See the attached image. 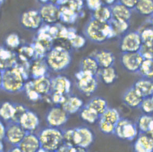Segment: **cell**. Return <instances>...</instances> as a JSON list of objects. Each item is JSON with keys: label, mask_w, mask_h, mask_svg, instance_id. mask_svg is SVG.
<instances>
[{"label": "cell", "mask_w": 153, "mask_h": 152, "mask_svg": "<svg viewBox=\"0 0 153 152\" xmlns=\"http://www.w3.org/2000/svg\"><path fill=\"white\" fill-rule=\"evenodd\" d=\"M6 133V125L2 120H0V142H2L4 139Z\"/></svg>", "instance_id": "816d5d0a"}, {"label": "cell", "mask_w": 153, "mask_h": 152, "mask_svg": "<svg viewBox=\"0 0 153 152\" xmlns=\"http://www.w3.org/2000/svg\"><path fill=\"white\" fill-rule=\"evenodd\" d=\"M134 10L143 16H151L153 15V0H138Z\"/></svg>", "instance_id": "e575fe53"}, {"label": "cell", "mask_w": 153, "mask_h": 152, "mask_svg": "<svg viewBox=\"0 0 153 152\" xmlns=\"http://www.w3.org/2000/svg\"><path fill=\"white\" fill-rule=\"evenodd\" d=\"M86 105L94 110L100 116L108 108L106 100L99 96L92 98Z\"/></svg>", "instance_id": "836d02e7"}, {"label": "cell", "mask_w": 153, "mask_h": 152, "mask_svg": "<svg viewBox=\"0 0 153 152\" xmlns=\"http://www.w3.org/2000/svg\"><path fill=\"white\" fill-rule=\"evenodd\" d=\"M112 11V18L129 22L131 19L132 10L117 2L110 7Z\"/></svg>", "instance_id": "d4e9b609"}, {"label": "cell", "mask_w": 153, "mask_h": 152, "mask_svg": "<svg viewBox=\"0 0 153 152\" xmlns=\"http://www.w3.org/2000/svg\"><path fill=\"white\" fill-rule=\"evenodd\" d=\"M72 147L67 144H64L58 148L57 152H72Z\"/></svg>", "instance_id": "f5cc1de1"}, {"label": "cell", "mask_w": 153, "mask_h": 152, "mask_svg": "<svg viewBox=\"0 0 153 152\" xmlns=\"http://www.w3.org/2000/svg\"><path fill=\"white\" fill-rule=\"evenodd\" d=\"M50 95L51 96V101L52 103L55 104V106H62L68 96L56 92H52Z\"/></svg>", "instance_id": "7dc6e473"}, {"label": "cell", "mask_w": 153, "mask_h": 152, "mask_svg": "<svg viewBox=\"0 0 153 152\" xmlns=\"http://www.w3.org/2000/svg\"><path fill=\"white\" fill-rule=\"evenodd\" d=\"M84 106V102L81 98L76 95L70 94L67 96L64 103L61 106L70 115L79 112Z\"/></svg>", "instance_id": "d6986e66"}, {"label": "cell", "mask_w": 153, "mask_h": 152, "mask_svg": "<svg viewBox=\"0 0 153 152\" xmlns=\"http://www.w3.org/2000/svg\"><path fill=\"white\" fill-rule=\"evenodd\" d=\"M121 64L123 68L129 73H137L143 60L139 52L121 53Z\"/></svg>", "instance_id": "4fadbf2b"}, {"label": "cell", "mask_w": 153, "mask_h": 152, "mask_svg": "<svg viewBox=\"0 0 153 152\" xmlns=\"http://www.w3.org/2000/svg\"><path fill=\"white\" fill-rule=\"evenodd\" d=\"M70 46L75 49H80L83 48L86 43L85 37L79 34H76L74 38L68 41Z\"/></svg>", "instance_id": "b9f144b4"}, {"label": "cell", "mask_w": 153, "mask_h": 152, "mask_svg": "<svg viewBox=\"0 0 153 152\" xmlns=\"http://www.w3.org/2000/svg\"><path fill=\"white\" fill-rule=\"evenodd\" d=\"M37 1L41 4H44L51 2V0H37Z\"/></svg>", "instance_id": "680465c9"}, {"label": "cell", "mask_w": 153, "mask_h": 152, "mask_svg": "<svg viewBox=\"0 0 153 152\" xmlns=\"http://www.w3.org/2000/svg\"><path fill=\"white\" fill-rule=\"evenodd\" d=\"M0 152H3V146L2 142H0Z\"/></svg>", "instance_id": "be15d7a7"}, {"label": "cell", "mask_w": 153, "mask_h": 152, "mask_svg": "<svg viewBox=\"0 0 153 152\" xmlns=\"http://www.w3.org/2000/svg\"><path fill=\"white\" fill-rule=\"evenodd\" d=\"M80 118L88 124H93L98 122L100 116L90 107L85 105L79 111Z\"/></svg>", "instance_id": "d6a6232c"}, {"label": "cell", "mask_w": 153, "mask_h": 152, "mask_svg": "<svg viewBox=\"0 0 153 152\" xmlns=\"http://www.w3.org/2000/svg\"><path fill=\"white\" fill-rule=\"evenodd\" d=\"M138 134L137 124L128 119L121 118L115 126L113 134L121 140L133 141L137 138Z\"/></svg>", "instance_id": "52a82bcc"}, {"label": "cell", "mask_w": 153, "mask_h": 152, "mask_svg": "<svg viewBox=\"0 0 153 152\" xmlns=\"http://www.w3.org/2000/svg\"><path fill=\"white\" fill-rule=\"evenodd\" d=\"M100 68L96 59L92 55L83 58L80 63V71L98 76Z\"/></svg>", "instance_id": "484cf974"}, {"label": "cell", "mask_w": 153, "mask_h": 152, "mask_svg": "<svg viewBox=\"0 0 153 152\" xmlns=\"http://www.w3.org/2000/svg\"><path fill=\"white\" fill-rule=\"evenodd\" d=\"M69 116L70 114L62 106H55L47 112L45 117L46 122L48 126L61 128L68 122Z\"/></svg>", "instance_id": "9c48e42d"}, {"label": "cell", "mask_w": 153, "mask_h": 152, "mask_svg": "<svg viewBox=\"0 0 153 152\" xmlns=\"http://www.w3.org/2000/svg\"><path fill=\"white\" fill-rule=\"evenodd\" d=\"M101 81L106 85L113 84L118 79V73L114 66L100 68L98 75Z\"/></svg>", "instance_id": "f1b7e54d"}, {"label": "cell", "mask_w": 153, "mask_h": 152, "mask_svg": "<svg viewBox=\"0 0 153 152\" xmlns=\"http://www.w3.org/2000/svg\"><path fill=\"white\" fill-rule=\"evenodd\" d=\"M94 140V134L86 126L70 128L64 131V143L71 146H79L88 149Z\"/></svg>", "instance_id": "7a4b0ae2"}, {"label": "cell", "mask_w": 153, "mask_h": 152, "mask_svg": "<svg viewBox=\"0 0 153 152\" xmlns=\"http://www.w3.org/2000/svg\"><path fill=\"white\" fill-rule=\"evenodd\" d=\"M65 4L73 9L80 15V14L82 12L85 3L84 0H68Z\"/></svg>", "instance_id": "bcb514c9"}, {"label": "cell", "mask_w": 153, "mask_h": 152, "mask_svg": "<svg viewBox=\"0 0 153 152\" xmlns=\"http://www.w3.org/2000/svg\"><path fill=\"white\" fill-rule=\"evenodd\" d=\"M109 23L114 32L116 37L123 36L125 33L128 31L130 27L129 22L127 21L112 18Z\"/></svg>", "instance_id": "d590c367"}, {"label": "cell", "mask_w": 153, "mask_h": 152, "mask_svg": "<svg viewBox=\"0 0 153 152\" xmlns=\"http://www.w3.org/2000/svg\"><path fill=\"white\" fill-rule=\"evenodd\" d=\"M142 44L153 43V27L144 28L141 31H139Z\"/></svg>", "instance_id": "7bdbcfd3"}, {"label": "cell", "mask_w": 153, "mask_h": 152, "mask_svg": "<svg viewBox=\"0 0 153 152\" xmlns=\"http://www.w3.org/2000/svg\"><path fill=\"white\" fill-rule=\"evenodd\" d=\"M33 87L42 97L50 95L52 92L51 79L49 76L32 79Z\"/></svg>", "instance_id": "44dd1931"}, {"label": "cell", "mask_w": 153, "mask_h": 152, "mask_svg": "<svg viewBox=\"0 0 153 152\" xmlns=\"http://www.w3.org/2000/svg\"><path fill=\"white\" fill-rule=\"evenodd\" d=\"M139 52L143 59L153 60V43L142 44Z\"/></svg>", "instance_id": "60d3db41"}, {"label": "cell", "mask_w": 153, "mask_h": 152, "mask_svg": "<svg viewBox=\"0 0 153 152\" xmlns=\"http://www.w3.org/2000/svg\"><path fill=\"white\" fill-rule=\"evenodd\" d=\"M74 76L76 87L83 95L91 96L97 91L98 87L97 76L80 70L75 74Z\"/></svg>", "instance_id": "8992f818"}, {"label": "cell", "mask_w": 153, "mask_h": 152, "mask_svg": "<svg viewBox=\"0 0 153 152\" xmlns=\"http://www.w3.org/2000/svg\"><path fill=\"white\" fill-rule=\"evenodd\" d=\"M98 127L101 132L107 135L113 134L114 132L115 125H113L107 122L104 120L99 119L98 121Z\"/></svg>", "instance_id": "ee69618b"}, {"label": "cell", "mask_w": 153, "mask_h": 152, "mask_svg": "<svg viewBox=\"0 0 153 152\" xmlns=\"http://www.w3.org/2000/svg\"><path fill=\"white\" fill-rule=\"evenodd\" d=\"M38 136L41 148L49 151H57L64 144V131L60 128H43Z\"/></svg>", "instance_id": "277c9868"}, {"label": "cell", "mask_w": 153, "mask_h": 152, "mask_svg": "<svg viewBox=\"0 0 153 152\" xmlns=\"http://www.w3.org/2000/svg\"><path fill=\"white\" fill-rule=\"evenodd\" d=\"M139 108L144 114H150L153 113V98L152 96L143 98Z\"/></svg>", "instance_id": "f6af8a7d"}, {"label": "cell", "mask_w": 153, "mask_h": 152, "mask_svg": "<svg viewBox=\"0 0 153 152\" xmlns=\"http://www.w3.org/2000/svg\"><path fill=\"white\" fill-rule=\"evenodd\" d=\"M27 80L14 66L10 69L2 71V89L6 92L16 94L23 91Z\"/></svg>", "instance_id": "5b68a950"}, {"label": "cell", "mask_w": 153, "mask_h": 152, "mask_svg": "<svg viewBox=\"0 0 153 152\" xmlns=\"http://www.w3.org/2000/svg\"><path fill=\"white\" fill-rule=\"evenodd\" d=\"M98 63L100 68H107L114 65V55L111 51L107 49L98 51L92 55Z\"/></svg>", "instance_id": "603a6c76"}, {"label": "cell", "mask_w": 153, "mask_h": 152, "mask_svg": "<svg viewBox=\"0 0 153 152\" xmlns=\"http://www.w3.org/2000/svg\"><path fill=\"white\" fill-rule=\"evenodd\" d=\"M132 87L143 98L153 96V80L141 78L135 82Z\"/></svg>", "instance_id": "ffe728a7"}, {"label": "cell", "mask_w": 153, "mask_h": 152, "mask_svg": "<svg viewBox=\"0 0 153 152\" xmlns=\"http://www.w3.org/2000/svg\"><path fill=\"white\" fill-rule=\"evenodd\" d=\"M91 17L99 22L109 23L112 19L111 7L103 4L97 10L91 13Z\"/></svg>", "instance_id": "4dcf8cb0"}, {"label": "cell", "mask_w": 153, "mask_h": 152, "mask_svg": "<svg viewBox=\"0 0 153 152\" xmlns=\"http://www.w3.org/2000/svg\"><path fill=\"white\" fill-rule=\"evenodd\" d=\"M152 97H153V96H152Z\"/></svg>", "instance_id": "03108f58"}, {"label": "cell", "mask_w": 153, "mask_h": 152, "mask_svg": "<svg viewBox=\"0 0 153 152\" xmlns=\"http://www.w3.org/2000/svg\"><path fill=\"white\" fill-rule=\"evenodd\" d=\"M143 99V98L137 93L132 86L126 90L123 96L124 104L132 109L139 108Z\"/></svg>", "instance_id": "cb8c5ba5"}, {"label": "cell", "mask_w": 153, "mask_h": 152, "mask_svg": "<svg viewBox=\"0 0 153 152\" xmlns=\"http://www.w3.org/2000/svg\"><path fill=\"white\" fill-rule=\"evenodd\" d=\"M79 16L76 12L65 4L60 7V22L65 24H74Z\"/></svg>", "instance_id": "4316f807"}, {"label": "cell", "mask_w": 153, "mask_h": 152, "mask_svg": "<svg viewBox=\"0 0 153 152\" xmlns=\"http://www.w3.org/2000/svg\"><path fill=\"white\" fill-rule=\"evenodd\" d=\"M50 70L60 73L71 65L72 55L68 49L62 46H53L45 58Z\"/></svg>", "instance_id": "3957f363"}, {"label": "cell", "mask_w": 153, "mask_h": 152, "mask_svg": "<svg viewBox=\"0 0 153 152\" xmlns=\"http://www.w3.org/2000/svg\"><path fill=\"white\" fill-rule=\"evenodd\" d=\"M19 146L24 152H38L41 148L38 134L34 132H27Z\"/></svg>", "instance_id": "e0dca14e"}, {"label": "cell", "mask_w": 153, "mask_h": 152, "mask_svg": "<svg viewBox=\"0 0 153 152\" xmlns=\"http://www.w3.org/2000/svg\"><path fill=\"white\" fill-rule=\"evenodd\" d=\"M68 1V0H51V2L59 7L64 5Z\"/></svg>", "instance_id": "11a10c76"}, {"label": "cell", "mask_w": 153, "mask_h": 152, "mask_svg": "<svg viewBox=\"0 0 153 152\" xmlns=\"http://www.w3.org/2000/svg\"><path fill=\"white\" fill-rule=\"evenodd\" d=\"M102 1L104 4L111 7L117 2L118 0H102Z\"/></svg>", "instance_id": "6f0895ef"}, {"label": "cell", "mask_w": 153, "mask_h": 152, "mask_svg": "<svg viewBox=\"0 0 153 152\" xmlns=\"http://www.w3.org/2000/svg\"><path fill=\"white\" fill-rule=\"evenodd\" d=\"M137 1L138 0H118V2L119 3L131 10H134Z\"/></svg>", "instance_id": "f907efd6"}, {"label": "cell", "mask_w": 153, "mask_h": 152, "mask_svg": "<svg viewBox=\"0 0 153 152\" xmlns=\"http://www.w3.org/2000/svg\"><path fill=\"white\" fill-rule=\"evenodd\" d=\"M15 114V103L6 101L0 104V119L6 122H11Z\"/></svg>", "instance_id": "83f0119b"}, {"label": "cell", "mask_w": 153, "mask_h": 152, "mask_svg": "<svg viewBox=\"0 0 153 152\" xmlns=\"http://www.w3.org/2000/svg\"><path fill=\"white\" fill-rule=\"evenodd\" d=\"M52 92H58L63 95H70L72 89V82L67 76L57 75L51 78Z\"/></svg>", "instance_id": "2e32d148"}, {"label": "cell", "mask_w": 153, "mask_h": 152, "mask_svg": "<svg viewBox=\"0 0 153 152\" xmlns=\"http://www.w3.org/2000/svg\"><path fill=\"white\" fill-rule=\"evenodd\" d=\"M38 152H57L56 151H47L45 149H43L41 148V149L39 150V151Z\"/></svg>", "instance_id": "6125c7cd"}, {"label": "cell", "mask_w": 153, "mask_h": 152, "mask_svg": "<svg viewBox=\"0 0 153 152\" xmlns=\"http://www.w3.org/2000/svg\"><path fill=\"white\" fill-rule=\"evenodd\" d=\"M142 44L139 31H128L121 37L119 48L121 53L139 52Z\"/></svg>", "instance_id": "ba28073f"}, {"label": "cell", "mask_w": 153, "mask_h": 152, "mask_svg": "<svg viewBox=\"0 0 153 152\" xmlns=\"http://www.w3.org/2000/svg\"><path fill=\"white\" fill-rule=\"evenodd\" d=\"M71 152H88V149L82 147L73 146Z\"/></svg>", "instance_id": "db71d44e"}, {"label": "cell", "mask_w": 153, "mask_h": 152, "mask_svg": "<svg viewBox=\"0 0 153 152\" xmlns=\"http://www.w3.org/2000/svg\"><path fill=\"white\" fill-rule=\"evenodd\" d=\"M38 11L44 24H56L60 22V7L54 3L42 4Z\"/></svg>", "instance_id": "7c38bea8"}, {"label": "cell", "mask_w": 153, "mask_h": 152, "mask_svg": "<svg viewBox=\"0 0 153 152\" xmlns=\"http://www.w3.org/2000/svg\"><path fill=\"white\" fill-rule=\"evenodd\" d=\"M7 152H24L19 146H13Z\"/></svg>", "instance_id": "9f6ffc18"}, {"label": "cell", "mask_w": 153, "mask_h": 152, "mask_svg": "<svg viewBox=\"0 0 153 152\" xmlns=\"http://www.w3.org/2000/svg\"><path fill=\"white\" fill-rule=\"evenodd\" d=\"M137 73L142 78L153 80V60L143 59Z\"/></svg>", "instance_id": "8d00e7d4"}, {"label": "cell", "mask_w": 153, "mask_h": 152, "mask_svg": "<svg viewBox=\"0 0 153 152\" xmlns=\"http://www.w3.org/2000/svg\"><path fill=\"white\" fill-rule=\"evenodd\" d=\"M19 123L27 132H34L39 127L40 120L35 112L28 109L22 114Z\"/></svg>", "instance_id": "9a60e30c"}, {"label": "cell", "mask_w": 153, "mask_h": 152, "mask_svg": "<svg viewBox=\"0 0 153 152\" xmlns=\"http://www.w3.org/2000/svg\"><path fill=\"white\" fill-rule=\"evenodd\" d=\"M23 91H25L27 97L32 102H37L41 100L42 97L33 87L32 80H28L25 84Z\"/></svg>", "instance_id": "f35d334b"}, {"label": "cell", "mask_w": 153, "mask_h": 152, "mask_svg": "<svg viewBox=\"0 0 153 152\" xmlns=\"http://www.w3.org/2000/svg\"><path fill=\"white\" fill-rule=\"evenodd\" d=\"M84 33L86 38L97 44L103 43L116 37L109 23L99 22L91 17L85 25Z\"/></svg>", "instance_id": "6da1fadb"}, {"label": "cell", "mask_w": 153, "mask_h": 152, "mask_svg": "<svg viewBox=\"0 0 153 152\" xmlns=\"http://www.w3.org/2000/svg\"><path fill=\"white\" fill-rule=\"evenodd\" d=\"M137 126L139 133L146 134L153 132V116L150 114H142L137 120Z\"/></svg>", "instance_id": "1f68e13d"}, {"label": "cell", "mask_w": 153, "mask_h": 152, "mask_svg": "<svg viewBox=\"0 0 153 152\" xmlns=\"http://www.w3.org/2000/svg\"><path fill=\"white\" fill-rule=\"evenodd\" d=\"M2 71L0 70V89H2Z\"/></svg>", "instance_id": "94428289"}, {"label": "cell", "mask_w": 153, "mask_h": 152, "mask_svg": "<svg viewBox=\"0 0 153 152\" xmlns=\"http://www.w3.org/2000/svg\"><path fill=\"white\" fill-rule=\"evenodd\" d=\"M5 45L7 48L14 50L21 46V40L16 33H11L6 37Z\"/></svg>", "instance_id": "ab89813d"}, {"label": "cell", "mask_w": 153, "mask_h": 152, "mask_svg": "<svg viewBox=\"0 0 153 152\" xmlns=\"http://www.w3.org/2000/svg\"><path fill=\"white\" fill-rule=\"evenodd\" d=\"M84 3L91 13L97 10L103 4L102 0H84Z\"/></svg>", "instance_id": "681fc988"}, {"label": "cell", "mask_w": 153, "mask_h": 152, "mask_svg": "<svg viewBox=\"0 0 153 152\" xmlns=\"http://www.w3.org/2000/svg\"><path fill=\"white\" fill-rule=\"evenodd\" d=\"M18 61L17 52L6 46L0 47V70L6 71L13 68Z\"/></svg>", "instance_id": "5bb4252c"}, {"label": "cell", "mask_w": 153, "mask_h": 152, "mask_svg": "<svg viewBox=\"0 0 153 152\" xmlns=\"http://www.w3.org/2000/svg\"><path fill=\"white\" fill-rule=\"evenodd\" d=\"M135 152H153V139L145 133H139L134 144Z\"/></svg>", "instance_id": "7402d4cb"}, {"label": "cell", "mask_w": 153, "mask_h": 152, "mask_svg": "<svg viewBox=\"0 0 153 152\" xmlns=\"http://www.w3.org/2000/svg\"><path fill=\"white\" fill-rule=\"evenodd\" d=\"M20 24L22 27L29 31H38L43 25L38 10L29 9L22 13L20 17Z\"/></svg>", "instance_id": "8fae6325"}, {"label": "cell", "mask_w": 153, "mask_h": 152, "mask_svg": "<svg viewBox=\"0 0 153 152\" xmlns=\"http://www.w3.org/2000/svg\"><path fill=\"white\" fill-rule=\"evenodd\" d=\"M121 118L120 113L117 109L109 107L100 117L101 120L115 126L120 120Z\"/></svg>", "instance_id": "74e56055"}, {"label": "cell", "mask_w": 153, "mask_h": 152, "mask_svg": "<svg viewBox=\"0 0 153 152\" xmlns=\"http://www.w3.org/2000/svg\"><path fill=\"white\" fill-rule=\"evenodd\" d=\"M3 2H4V0H0V6L3 3Z\"/></svg>", "instance_id": "e7e4bbea"}, {"label": "cell", "mask_w": 153, "mask_h": 152, "mask_svg": "<svg viewBox=\"0 0 153 152\" xmlns=\"http://www.w3.org/2000/svg\"><path fill=\"white\" fill-rule=\"evenodd\" d=\"M50 71L45 58L35 59L30 65V78L36 79L48 76Z\"/></svg>", "instance_id": "ac0fdd59"}, {"label": "cell", "mask_w": 153, "mask_h": 152, "mask_svg": "<svg viewBox=\"0 0 153 152\" xmlns=\"http://www.w3.org/2000/svg\"><path fill=\"white\" fill-rule=\"evenodd\" d=\"M17 54L19 60L23 62L31 63L35 59V53L32 44L21 45L18 49Z\"/></svg>", "instance_id": "f546056e"}, {"label": "cell", "mask_w": 153, "mask_h": 152, "mask_svg": "<svg viewBox=\"0 0 153 152\" xmlns=\"http://www.w3.org/2000/svg\"><path fill=\"white\" fill-rule=\"evenodd\" d=\"M28 108L22 104L15 103V114L12 122H19L22 114L27 110Z\"/></svg>", "instance_id": "c3c4849f"}, {"label": "cell", "mask_w": 153, "mask_h": 152, "mask_svg": "<svg viewBox=\"0 0 153 152\" xmlns=\"http://www.w3.org/2000/svg\"><path fill=\"white\" fill-rule=\"evenodd\" d=\"M27 132L19 122H6V133L4 141L13 146H19Z\"/></svg>", "instance_id": "30bf717a"}, {"label": "cell", "mask_w": 153, "mask_h": 152, "mask_svg": "<svg viewBox=\"0 0 153 152\" xmlns=\"http://www.w3.org/2000/svg\"><path fill=\"white\" fill-rule=\"evenodd\" d=\"M148 22L150 24V26H152L153 27V15H152L151 16L149 17Z\"/></svg>", "instance_id": "91938a15"}]
</instances>
